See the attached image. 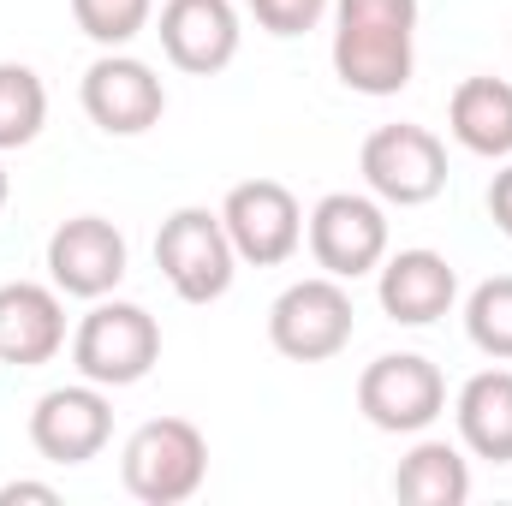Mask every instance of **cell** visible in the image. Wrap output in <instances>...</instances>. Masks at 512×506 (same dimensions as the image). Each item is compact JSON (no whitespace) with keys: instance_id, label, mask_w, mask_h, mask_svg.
Wrapping results in <instances>:
<instances>
[{"instance_id":"cell-1","label":"cell","mask_w":512,"mask_h":506,"mask_svg":"<svg viewBox=\"0 0 512 506\" xmlns=\"http://www.w3.org/2000/svg\"><path fill=\"white\" fill-rule=\"evenodd\" d=\"M417 0H334V78L352 96H399L417 72Z\"/></svg>"},{"instance_id":"cell-2","label":"cell","mask_w":512,"mask_h":506,"mask_svg":"<svg viewBox=\"0 0 512 506\" xmlns=\"http://www.w3.org/2000/svg\"><path fill=\"white\" fill-rule=\"evenodd\" d=\"M120 477H126L131 501L143 506L191 501L209 477V435L191 417H149L131 429L126 453H120Z\"/></svg>"},{"instance_id":"cell-3","label":"cell","mask_w":512,"mask_h":506,"mask_svg":"<svg viewBox=\"0 0 512 506\" xmlns=\"http://www.w3.org/2000/svg\"><path fill=\"white\" fill-rule=\"evenodd\" d=\"M72 364H78L84 381H96L108 393L114 387H137V381L161 364V322L143 304L96 298L90 316L72 334Z\"/></svg>"},{"instance_id":"cell-4","label":"cell","mask_w":512,"mask_h":506,"mask_svg":"<svg viewBox=\"0 0 512 506\" xmlns=\"http://www.w3.org/2000/svg\"><path fill=\"white\" fill-rule=\"evenodd\" d=\"M155 268L161 280L185 298V304H215L233 292V274H239V251L227 239V221L221 209H173L155 233Z\"/></svg>"},{"instance_id":"cell-5","label":"cell","mask_w":512,"mask_h":506,"mask_svg":"<svg viewBox=\"0 0 512 506\" xmlns=\"http://www.w3.org/2000/svg\"><path fill=\"white\" fill-rule=\"evenodd\" d=\"M352 334H358V310H352L346 280H334V274L292 280L268 304V340L292 364H328L352 346Z\"/></svg>"},{"instance_id":"cell-6","label":"cell","mask_w":512,"mask_h":506,"mask_svg":"<svg viewBox=\"0 0 512 506\" xmlns=\"http://www.w3.org/2000/svg\"><path fill=\"white\" fill-rule=\"evenodd\" d=\"M364 185L376 203H393V209H423L447 191V143L429 126H376L364 137Z\"/></svg>"},{"instance_id":"cell-7","label":"cell","mask_w":512,"mask_h":506,"mask_svg":"<svg viewBox=\"0 0 512 506\" xmlns=\"http://www.w3.org/2000/svg\"><path fill=\"white\" fill-rule=\"evenodd\" d=\"M358 411L382 435H423L447 411V376L423 352H382L358 376Z\"/></svg>"},{"instance_id":"cell-8","label":"cell","mask_w":512,"mask_h":506,"mask_svg":"<svg viewBox=\"0 0 512 506\" xmlns=\"http://www.w3.org/2000/svg\"><path fill=\"white\" fill-rule=\"evenodd\" d=\"M304 233H310L316 268L334 274V280H364V274L382 268V256H387V215H382V203L364 197V191H328L310 209Z\"/></svg>"},{"instance_id":"cell-9","label":"cell","mask_w":512,"mask_h":506,"mask_svg":"<svg viewBox=\"0 0 512 506\" xmlns=\"http://www.w3.org/2000/svg\"><path fill=\"white\" fill-rule=\"evenodd\" d=\"M78 102L90 114V126L108 137H143L149 126H161L167 114V84L155 78V66H143L126 48H102V60H90Z\"/></svg>"},{"instance_id":"cell-10","label":"cell","mask_w":512,"mask_h":506,"mask_svg":"<svg viewBox=\"0 0 512 506\" xmlns=\"http://www.w3.org/2000/svg\"><path fill=\"white\" fill-rule=\"evenodd\" d=\"M114 441V405H108V387L96 381H66V387H48L30 411V447L48 459V465H90L102 447Z\"/></svg>"},{"instance_id":"cell-11","label":"cell","mask_w":512,"mask_h":506,"mask_svg":"<svg viewBox=\"0 0 512 506\" xmlns=\"http://www.w3.org/2000/svg\"><path fill=\"white\" fill-rule=\"evenodd\" d=\"M221 221H227V239H233L239 262H251V268H280L304 245V209L280 179L233 185L221 203Z\"/></svg>"},{"instance_id":"cell-12","label":"cell","mask_w":512,"mask_h":506,"mask_svg":"<svg viewBox=\"0 0 512 506\" xmlns=\"http://www.w3.org/2000/svg\"><path fill=\"white\" fill-rule=\"evenodd\" d=\"M126 233L108 221V215H72L48 233V280L66 292V298H108L120 280H126Z\"/></svg>"},{"instance_id":"cell-13","label":"cell","mask_w":512,"mask_h":506,"mask_svg":"<svg viewBox=\"0 0 512 506\" xmlns=\"http://www.w3.org/2000/svg\"><path fill=\"white\" fill-rule=\"evenodd\" d=\"M161 54L191 72V78H215L239 60V42H245V24H239V6L233 0H167L161 6Z\"/></svg>"},{"instance_id":"cell-14","label":"cell","mask_w":512,"mask_h":506,"mask_svg":"<svg viewBox=\"0 0 512 506\" xmlns=\"http://www.w3.org/2000/svg\"><path fill=\"white\" fill-rule=\"evenodd\" d=\"M66 292L48 280H6L0 286V364L42 370L66 352Z\"/></svg>"},{"instance_id":"cell-15","label":"cell","mask_w":512,"mask_h":506,"mask_svg":"<svg viewBox=\"0 0 512 506\" xmlns=\"http://www.w3.org/2000/svg\"><path fill=\"white\" fill-rule=\"evenodd\" d=\"M376 298H382V310L399 328H429V322H441L453 310L459 274H453V262L441 251H423V245L417 251H393L376 268Z\"/></svg>"},{"instance_id":"cell-16","label":"cell","mask_w":512,"mask_h":506,"mask_svg":"<svg viewBox=\"0 0 512 506\" xmlns=\"http://www.w3.org/2000/svg\"><path fill=\"white\" fill-rule=\"evenodd\" d=\"M447 131L459 149L483 155V161H507L512 155V84L507 78H465L447 102Z\"/></svg>"},{"instance_id":"cell-17","label":"cell","mask_w":512,"mask_h":506,"mask_svg":"<svg viewBox=\"0 0 512 506\" xmlns=\"http://www.w3.org/2000/svg\"><path fill=\"white\" fill-rule=\"evenodd\" d=\"M459 417V441L489 459V465H512V370H477L453 399Z\"/></svg>"},{"instance_id":"cell-18","label":"cell","mask_w":512,"mask_h":506,"mask_svg":"<svg viewBox=\"0 0 512 506\" xmlns=\"http://www.w3.org/2000/svg\"><path fill=\"white\" fill-rule=\"evenodd\" d=\"M393 495L405 506H465L471 501V459L447 441H417L393 471Z\"/></svg>"},{"instance_id":"cell-19","label":"cell","mask_w":512,"mask_h":506,"mask_svg":"<svg viewBox=\"0 0 512 506\" xmlns=\"http://www.w3.org/2000/svg\"><path fill=\"white\" fill-rule=\"evenodd\" d=\"M48 126V84L24 60H0V155L36 143Z\"/></svg>"},{"instance_id":"cell-20","label":"cell","mask_w":512,"mask_h":506,"mask_svg":"<svg viewBox=\"0 0 512 506\" xmlns=\"http://www.w3.org/2000/svg\"><path fill=\"white\" fill-rule=\"evenodd\" d=\"M465 334L483 358L512 364V274H489L465 298Z\"/></svg>"},{"instance_id":"cell-21","label":"cell","mask_w":512,"mask_h":506,"mask_svg":"<svg viewBox=\"0 0 512 506\" xmlns=\"http://www.w3.org/2000/svg\"><path fill=\"white\" fill-rule=\"evenodd\" d=\"M72 18L96 48H126L149 30L155 0H72Z\"/></svg>"},{"instance_id":"cell-22","label":"cell","mask_w":512,"mask_h":506,"mask_svg":"<svg viewBox=\"0 0 512 506\" xmlns=\"http://www.w3.org/2000/svg\"><path fill=\"white\" fill-rule=\"evenodd\" d=\"M245 6L268 36H304L334 12V0H245Z\"/></svg>"},{"instance_id":"cell-23","label":"cell","mask_w":512,"mask_h":506,"mask_svg":"<svg viewBox=\"0 0 512 506\" xmlns=\"http://www.w3.org/2000/svg\"><path fill=\"white\" fill-rule=\"evenodd\" d=\"M489 221H495V227L512 239V161L495 173V179H489Z\"/></svg>"},{"instance_id":"cell-24","label":"cell","mask_w":512,"mask_h":506,"mask_svg":"<svg viewBox=\"0 0 512 506\" xmlns=\"http://www.w3.org/2000/svg\"><path fill=\"white\" fill-rule=\"evenodd\" d=\"M18 501L54 506V501H60V489H54V483H6V489H0V506H18Z\"/></svg>"},{"instance_id":"cell-25","label":"cell","mask_w":512,"mask_h":506,"mask_svg":"<svg viewBox=\"0 0 512 506\" xmlns=\"http://www.w3.org/2000/svg\"><path fill=\"white\" fill-rule=\"evenodd\" d=\"M6 197H12V179H6V167H0V209H6Z\"/></svg>"}]
</instances>
